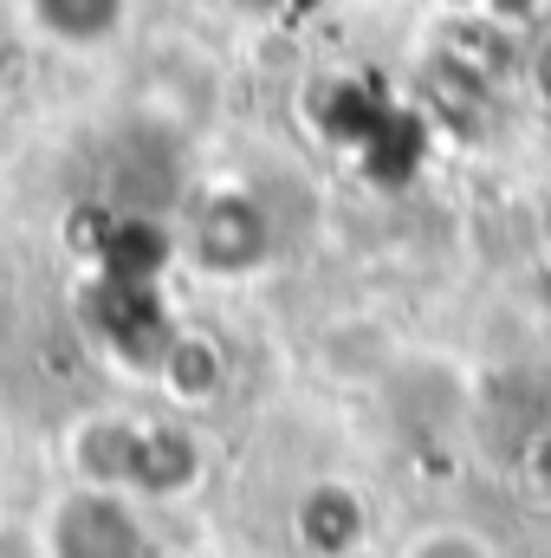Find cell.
<instances>
[{
    "label": "cell",
    "instance_id": "obj_1",
    "mask_svg": "<svg viewBox=\"0 0 551 558\" xmlns=\"http://www.w3.org/2000/svg\"><path fill=\"white\" fill-rule=\"evenodd\" d=\"M59 558H143V533L111 494H85L65 507Z\"/></svg>",
    "mask_w": 551,
    "mask_h": 558
},
{
    "label": "cell",
    "instance_id": "obj_2",
    "mask_svg": "<svg viewBox=\"0 0 551 558\" xmlns=\"http://www.w3.org/2000/svg\"><path fill=\"white\" fill-rule=\"evenodd\" d=\"M39 26H52L59 39H105L124 13V0H33Z\"/></svg>",
    "mask_w": 551,
    "mask_h": 558
}]
</instances>
